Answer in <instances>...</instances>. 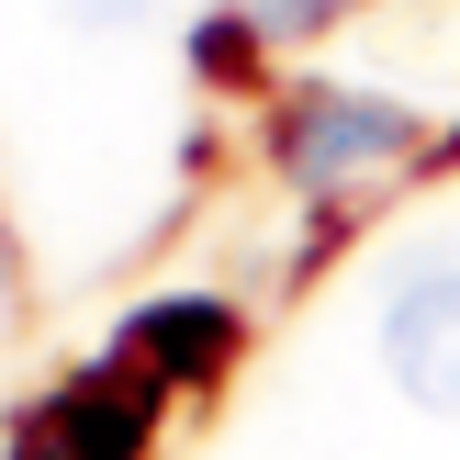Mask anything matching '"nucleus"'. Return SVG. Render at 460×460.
<instances>
[{
	"instance_id": "4",
	"label": "nucleus",
	"mask_w": 460,
	"mask_h": 460,
	"mask_svg": "<svg viewBox=\"0 0 460 460\" xmlns=\"http://www.w3.org/2000/svg\"><path fill=\"white\" fill-rule=\"evenodd\" d=\"M124 359H146V382H157V371H169V382H191V371H214V359H225V314H214V304L135 314V326H124Z\"/></svg>"
},
{
	"instance_id": "6",
	"label": "nucleus",
	"mask_w": 460,
	"mask_h": 460,
	"mask_svg": "<svg viewBox=\"0 0 460 460\" xmlns=\"http://www.w3.org/2000/svg\"><path fill=\"white\" fill-rule=\"evenodd\" d=\"M135 12H146V0H67V22H90V34H124Z\"/></svg>"
},
{
	"instance_id": "3",
	"label": "nucleus",
	"mask_w": 460,
	"mask_h": 460,
	"mask_svg": "<svg viewBox=\"0 0 460 460\" xmlns=\"http://www.w3.org/2000/svg\"><path fill=\"white\" fill-rule=\"evenodd\" d=\"M135 438H146V394L135 382H79L22 427L12 460H135Z\"/></svg>"
},
{
	"instance_id": "1",
	"label": "nucleus",
	"mask_w": 460,
	"mask_h": 460,
	"mask_svg": "<svg viewBox=\"0 0 460 460\" xmlns=\"http://www.w3.org/2000/svg\"><path fill=\"white\" fill-rule=\"evenodd\" d=\"M382 371L404 404L460 416V259H416L382 292Z\"/></svg>"
},
{
	"instance_id": "7",
	"label": "nucleus",
	"mask_w": 460,
	"mask_h": 460,
	"mask_svg": "<svg viewBox=\"0 0 460 460\" xmlns=\"http://www.w3.org/2000/svg\"><path fill=\"white\" fill-rule=\"evenodd\" d=\"M0 304H12V247H0Z\"/></svg>"
},
{
	"instance_id": "2",
	"label": "nucleus",
	"mask_w": 460,
	"mask_h": 460,
	"mask_svg": "<svg viewBox=\"0 0 460 460\" xmlns=\"http://www.w3.org/2000/svg\"><path fill=\"white\" fill-rule=\"evenodd\" d=\"M404 146H416V112L371 102V90H304V102H292V124H281V157H292V180H304V191H349V180L394 169Z\"/></svg>"
},
{
	"instance_id": "5",
	"label": "nucleus",
	"mask_w": 460,
	"mask_h": 460,
	"mask_svg": "<svg viewBox=\"0 0 460 460\" xmlns=\"http://www.w3.org/2000/svg\"><path fill=\"white\" fill-rule=\"evenodd\" d=\"M326 12H337V0H247V22H259V34H314Z\"/></svg>"
}]
</instances>
